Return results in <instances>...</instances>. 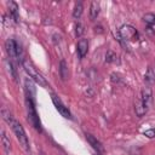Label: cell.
<instances>
[{"label":"cell","mask_w":155,"mask_h":155,"mask_svg":"<svg viewBox=\"0 0 155 155\" xmlns=\"http://www.w3.org/2000/svg\"><path fill=\"white\" fill-rule=\"evenodd\" d=\"M1 115H2V119L11 126L12 131L15 132V134H16V137H17L19 144L23 147V149L27 150V151H29V140H28V137H27V134H25V131H24L23 126L11 115V113H10L7 109L2 108Z\"/></svg>","instance_id":"6da1fadb"},{"label":"cell","mask_w":155,"mask_h":155,"mask_svg":"<svg viewBox=\"0 0 155 155\" xmlns=\"http://www.w3.org/2000/svg\"><path fill=\"white\" fill-rule=\"evenodd\" d=\"M25 107H27V115H28V121L30 122V125L39 132H41V122L40 119L36 113V108H35V102L34 98L30 96L25 97Z\"/></svg>","instance_id":"7a4b0ae2"},{"label":"cell","mask_w":155,"mask_h":155,"mask_svg":"<svg viewBox=\"0 0 155 155\" xmlns=\"http://www.w3.org/2000/svg\"><path fill=\"white\" fill-rule=\"evenodd\" d=\"M22 65H23V68H24V70H25V73L29 75V78L31 79V80H34L36 84H39L40 86H42V87H47L48 86V84H47V81H46V79L33 67V64L30 63V62H28V61H23L22 62Z\"/></svg>","instance_id":"3957f363"},{"label":"cell","mask_w":155,"mask_h":155,"mask_svg":"<svg viewBox=\"0 0 155 155\" xmlns=\"http://www.w3.org/2000/svg\"><path fill=\"white\" fill-rule=\"evenodd\" d=\"M120 38L126 41H137L139 39V34L134 27L131 24H124L119 30Z\"/></svg>","instance_id":"277c9868"},{"label":"cell","mask_w":155,"mask_h":155,"mask_svg":"<svg viewBox=\"0 0 155 155\" xmlns=\"http://www.w3.org/2000/svg\"><path fill=\"white\" fill-rule=\"evenodd\" d=\"M52 102H53V104H54V107H56V109L58 110V113L63 116V117H71V115H70V111H69V109H68V107H65L64 105V103L56 96V94H52Z\"/></svg>","instance_id":"5b68a950"},{"label":"cell","mask_w":155,"mask_h":155,"mask_svg":"<svg viewBox=\"0 0 155 155\" xmlns=\"http://www.w3.org/2000/svg\"><path fill=\"white\" fill-rule=\"evenodd\" d=\"M5 48H6V52H7V54H8V57H10L11 59L18 58V51H17L18 44H17L13 39L6 40V42H5ZM18 59H19V58H18Z\"/></svg>","instance_id":"8992f818"},{"label":"cell","mask_w":155,"mask_h":155,"mask_svg":"<svg viewBox=\"0 0 155 155\" xmlns=\"http://www.w3.org/2000/svg\"><path fill=\"white\" fill-rule=\"evenodd\" d=\"M140 99L147 105V108H149V105L153 102V91H151V88L149 86H145V87L142 88V91H140Z\"/></svg>","instance_id":"52a82bcc"},{"label":"cell","mask_w":155,"mask_h":155,"mask_svg":"<svg viewBox=\"0 0 155 155\" xmlns=\"http://www.w3.org/2000/svg\"><path fill=\"white\" fill-rule=\"evenodd\" d=\"M134 111H136V115H137L138 117L144 116V115L147 114V111H148V108H147V105L142 102L140 97L134 99Z\"/></svg>","instance_id":"ba28073f"},{"label":"cell","mask_w":155,"mask_h":155,"mask_svg":"<svg viewBox=\"0 0 155 155\" xmlns=\"http://www.w3.org/2000/svg\"><path fill=\"white\" fill-rule=\"evenodd\" d=\"M86 139H87V142L90 143V145H92V148H93L94 150H97V153H103V151H104V148H103L102 143H101L94 136H92V134H90V133H86Z\"/></svg>","instance_id":"9c48e42d"},{"label":"cell","mask_w":155,"mask_h":155,"mask_svg":"<svg viewBox=\"0 0 155 155\" xmlns=\"http://www.w3.org/2000/svg\"><path fill=\"white\" fill-rule=\"evenodd\" d=\"M78 54L80 58H84L86 54H87V51H88V41L87 39H80L78 41Z\"/></svg>","instance_id":"30bf717a"},{"label":"cell","mask_w":155,"mask_h":155,"mask_svg":"<svg viewBox=\"0 0 155 155\" xmlns=\"http://www.w3.org/2000/svg\"><path fill=\"white\" fill-rule=\"evenodd\" d=\"M99 11H101V5L98 1H92L91 2V6H90V18L93 21L98 17L99 15Z\"/></svg>","instance_id":"8fae6325"},{"label":"cell","mask_w":155,"mask_h":155,"mask_svg":"<svg viewBox=\"0 0 155 155\" xmlns=\"http://www.w3.org/2000/svg\"><path fill=\"white\" fill-rule=\"evenodd\" d=\"M1 143H2V148H4L5 153L8 154L11 150V142H10V138L7 137L4 128H1Z\"/></svg>","instance_id":"7c38bea8"},{"label":"cell","mask_w":155,"mask_h":155,"mask_svg":"<svg viewBox=\"0 0 155 155\" xmlns=\"http://www.w3.org/2000/svg\"><path fill=\"white\" fill-rule=\"evenodd\" d=\"M7 6H8V13H10V17H12L16 22L18 21V6L15 1H10L7 2Z\"/></svg>","instance_id":"4fadbf2b"},{"label":"cell","mask_w":155,"mask_h":155,"mask_svg":"<svg viewBox=\"0 0 155 155\" xmlns=\"http://www.w3.org/2000/svg\"><path fill=\"white\" fill-rule=\"evenodd\" d=\"M144 81H145V84H148V85H151L153 82H155V69H154V68L149 67V68L147 69V71H145V74H144Z\"/></svg>","instance_id":"5bb4252c"},{"label":"cell","mask_w":155,"mask_h":155,"mask_svg":"<svg viewBox=\"0 0 155 155\" xmlns=\"http://www.w3.org/2000/svg\"><path fill=\"white\" fill-rule=\"evenodd\" d=\"M24 84H25V92H27V96H30V97L34 98V96H35V87H34V85H33V82H31V79H30V78H27Z\"/></svg>","instance_id":"9a60e30c"},{"label":"cell","mask_w":155,"mask_h":155,"mask_svg":"<svg viewBox=\"0 0 155 155\" xmlns=\"http://www.w3.org/2000/svg\"><path fill=\"white\" fill-rule=\"evenodd\" d=\"M59 75L62 78V80L68 79V65H67V62L64 59H62L59 62Z\"/></svg>","instance_id":"2e32d148"},{"label":"cell","mask_w":155,"mask_h":155,"mask_svg":"<svg viewBox=\"0 0 155 155\" xmlns=\"http://www.w3.org/2000/svg\"><path fill=\"white\" fill-rule=\"evenodd\" d=\"M82 11H84V6H82V2H76L75 4V7H74V11H73V17L74 18H80L81 15H82Z\"/></svg>","instance_id":"e0dca14e"},{"label":"cell","mask_w":155,"mask_h":155,"mask_svg":"<svg viewBox=\"0 0 155 155\" xmlns=\"http://www.w3.org/2000/svg\"><path fill=\"white\" fill-rule=\"evenodd\" d=\"M143 19H144V22L149 25V27H151V25H155V13H145L144 16H143Z\"/></svg>","instance_id":"ac0fdd59"},{"label":"cell","mask_w":155,"mask_h":155,"mask_svg":"<svg viewBox=\"0 0 155 155\" xmlns=\"http://www.w3.org/2000/svg\"><path fill=\"white\" fill-rule=\"evenodd\" d=\"M105 62L108 63H115L117 62V54L113 51H108L107 54H105Z\"/></svg>","instance_id":"d6986e66"},{"label":"cell","mask_w":155,"mask_h":155,"mask_svg":"<svg viewBox=\"0 0 155 155\" xmlns=\"http://www.w3.org/2000/svg\"><path fill=\"white\" fill-rule=\"evenodd\" d=\"M75 34H76V36H81L84 34V25L80 22H78L75 24Z\"/></svg>","instance_id":"ffe728a7"},{"label":"cell","mask_w":155,"mask_h":155,"mask_svg":"<svg viewBox=\"0 0 155 155\" xmlns=\"http://www.w3.org/2000/svg\"><path fill=\"white\" fill-rule=\"evenodd\" d=\"M144 136L148 137V138H154L155 137V130L154 128H150V130L144 131Z\"/></svg>","instance_id":"44dd1931"},{"label":"cell","mask_w":155,"mask_h":155,"mask_svg":"<svg viewBox=\"0 0 155 155\" xmlns=\"http://www.w3.org/2000/svg\"><path fill=\"white\" fill-rule=\"evenodd\" d=\"M97 155H99V154H97Z\"/></svg>","instance_id":"7402d4cb"}]
</instances>
